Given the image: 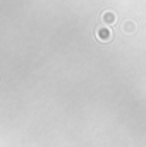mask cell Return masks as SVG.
<instances>
[{"instance_id":"6da1fadb","label":"cell","mask_w":146,"mask_h":147,"mask_svg":"<svg viewBox=\"0 0 146 147\" xmlns=\"http://www.w3.org/2000/svg\"><path fill=\"white\" fill-rule=\"evenodd\" d=\"M96 39L98 41H103V43H107V41H110L112 39V31H110L108 28H98L96 29Z\"/></svg>"},{"instance_id":"7a4b0ae2","label":"cell","mask_w":146,"mask_h":147,"mask_svg":"<svg viewBox=\"0 0 146 147\" xmlns=\"http://www.w3.org/2000/svg\"><path fill=\"white\" fill-rule=\"evenodd\" d=\"M102 19H103V22H105L107 26H113V24H115V21H117V16H115L112 10H105V12H103V16H102Z\"/></svg>"},{"instance_id":"3957f363","label":"cell","mask_w":146,"mask_h":147,"mask_svg":"<svg viewBox=\"0 0 146 147\" xmlns=\"http://www.w3.org/2000/svg\"><path fill=\"white\" fill-rule=\"evenodd\" d=\"M124 31H126V33H134V31H136V24H134L132 21H126V22H124Z\"/></svg>"}]
</instances>
